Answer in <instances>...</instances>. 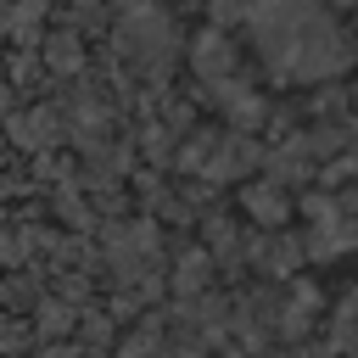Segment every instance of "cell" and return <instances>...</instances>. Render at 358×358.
<instances>
[{"label": "cell", "instance_id": "obj_2", "mask_svg": "<svg viewBox=\"0 0 358 358\" xmlns=\"http://www.w3.org/2000/svg\"><path fill=\"white\" fill-rule=\"evenodd\" d=\"M123 50H129L134 62L162 67V62H168V22H162L157 11H140V17L123 28Z\"/></svg>", "mask_w": 358, "mask_h": 358}, {"label": "cell", "instance_id": "obj_3", "mask_svg": "<svg viewBox=\"0 0 358 358\" xmlns=\"http://www.w3.org/2000/svg\"><path fill=\"white\" fill-rule=\"evenodd\" d=\"M196 67H201V73H207V78H218V73H229V45H224V39H213V34H207V39H201V45H196Z\"/></svg>", "mask_w": 358, "mask_h": 358}, {"label": "cell", "instance_id": "obj_1", "mask_svg": "<svg viewBox=\"0 0 358 358\" xmlns=\"http://www.w3.org/2000/svg\"><path fill=\"white\" fill-rule=\"evenodd\" d=\"M246 22H252L274 78H291V84L324 78V73H341L352 62L341 28L330 22V11L319 0H252Z\"/></svg>", "mask_w": 358, "mask_h": 358}, {"label": "cell", "instance_id": "obj_5", "mask_svg": "<svg viewBox=\"0 0 358 358\" xmlns=\"http://www.w3.org/2000/svg\"><path fill=\"white\" fill-rule=\"evenodd\" d=\"M62 324H67V308H56V302L39 308V330H62Z\"/></svg>", "mask_w": 358, "mask_h": 358}, {"label": "cell", "instance_id": "obj_4", "mask_svg": "<svg viewBox=\"0 0 358 358\" xmlns=\"http://www.w3.org/2000/svg\"><path fill=\"white\" fill-rule=\"evenodd\" d=\"M246 201H252V213H257V218H268V224H280V218H285V201H280L274 190H263V185H257Z\"/></svg>", "mask_w": 358, "mask_h": 358}, {"label": "cell", "instance_id": "obj_6", "mask_svg": "<svg viewBox=\"0 0 358 358\" xmlns=\"http://www.w3.org/2000/svg\"><path fill=\"white\" fill-rule=\"evenodd\" d=\"M39 358H78L73 347H50V352H39Z\"/></svg>", "mask_w": 358, "mask_h": 358}]
</instances>
